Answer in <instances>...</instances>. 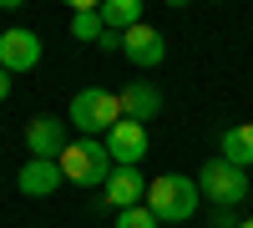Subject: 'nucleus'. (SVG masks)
<instances>
[{"mask_svg":"<svg viewBox=\"0 0 253 228\" xmlns=\"http://www.w3.org/2000/svg\"><path fill=\"white\" fill-rule=\"evenodd\" d=\"M142 203H147V178L137 168H112L107 188H101V208L126 213V208H142Z\"/></svg>","mask_w":253,"mask_h":228,"instance_id":"obj_7","label":"nucleus"},{"mask_svg":"<svg viewBox=\"0 0 253 228\" xmlns=\"http://www.w3.org/2000/svg\"><path fill=\"white\" fill-rule=\"evenodd\" d=\"M203 208V193H198V178H177V173H162L147 182V213L157 223H187Z\"/></svg>","mask_w":253,"mask_h":228,"instance_id":"obj_1","label":"nucleus"},{"mask_svg":"<svg viewBox=\"0 0 253 228\" xmlns=\"http://www.w3.org/2000/svg\"><path fill=\"white\" fill-rule=\"evenodd\" d=\"M5 96H10V71L0 66V101H5Z\"/></svg>","mask_w":253,"mask_h":228,"instance_id":"obj_17","label":"nucleus"},{"mask_svg":"<svg viewBox=\"0 0 253 228\" xmlns=\"http://www.w3.org/2000/svg\"><path fill=\"white\" fill-rule=\"evenodd\" d=\"M117 101H122V117H126V122H142V127L162 112V91L152 87V81H132Z\"/></svg>","mask_w":253,"mask_h":228,"instance_id":"obj_11","label":"nucleus"},{"mask_svg":"<svg viewBox=\"0 0 253 228\" xmlns=\"http://www.w3.org/2000/svg\"><path fill=\"white\" fill-rule=\"evenodd\" d=\"M122 56L132 61V66H162V61H167V41L152 26H132L122 36Z\"/></svg>","mask_w":253,"mask_h":228,"instance_id":"obj_9","label":"nucleus"},{"mask_svg":"<svg viewBox=\"0 0 253 228\" xmlns=\"http://www.w3.org/2000/svg\"><path fill=\"white\" fill-rule=\"evenodd\" d=\"M61 162V178L66 182H76V188H107V178H112V152H107V142L101 137H76V142H66V152L56 157Z\"/></svg>","mask_w":253,"mask_h":228,"instance_id":"obj_2","label":"nucleus"},{"mask_svg":"<svg viewBox=\"0 0 253 228\" xmlns=\"http://www.w3.org/2000/svg\"><path fill=\"white\" fill-rule=\"evenodd\" d=\"M71 127H81V137H107L117 122H122V101L117 91H101V87H86L71 96Z\"/></svg>","mask_w":253,"mask_h":228,"instance_id":"obj_3","label":"nucleus"},{"mask_svg":"<svg viewBox=\"0 0 253 228\" xmlns=\"http://www.w3.org/2000/svg\"><path fill=\"white\" fill-rule=\"evenodd\" d=\"M218 157L248 173V162H253V122H238V127H223V137H218Z\"/></svg>","mask_w":253,"mask_h":228,"instance_id":"obj_12","label":"nucleus"},{"mask_svg":"<svg viewBox=\"0 0 253 228\" xmlns=\"http://www.w3.org/2000/svg\"><path fill=\"white\" fill-rule=\"evenodd\" d=\"M61 162H41V157H31L26 168H20V178H15V188L26 193V198H51L56 188H61Z\"/></svg>","mask_w":253,"mask_h":228,"instance_id":"obj_10","label":"nucleus"},{"mask_svg":"<svg viewBox=\"0 0 253 228\" xmlns=\"http://www.w3.org/2000/svg\"><path fill=\"white\" fill-rule=\"evenodd\" d=\"M26 147H31V157H41V162H56L61 152H66V122L51 117V112L31 117V122H26Z\"/></svg>","mask_w":253,"mask_h":228,"instance_id":"obj_5","label":"nucleus"},{"mask_svg":"<svg viewBox=\"0 0 253 228\" xmlns=\"http://www.w3.org/2000/svg\"><path fill=\"white\" fill-rule=\"evenodd\" d=\"M96 10H101V26L112 36H126L132 26H142V0H107V5H96Z\"/></svg>","mask_w":253,"mask_h":228,"instance_id":"obj_13","label":"nucleus"},{"mask_svg":"<svg viewBox=\"0 0 253 228\" xmlns=\"http://www.w3.org/2000/svg\"><path fill=\"white\" fill-rule=\"evenodd\" d=\"M198 193L213 203V208H238V203L248 198V173L233 168V162H203V173H198Z\"/></svg>","mask_w":253,"mask_h":228,"instance_id":"obj_4","label":"nucleus"},{"mask_svg":"<svg viewBox=\"0 0 253 228\" xmlns=\"http://www.w3.org/2000/svg\"><path fill=\"white\" fill-rule=\"evenodd\" d=\"M71 36H76V41H101V36H107V26H101V10L91 5V0H76V15H71Z\"/></svg>","mask_w":253,"mask_h":228,"instance_id":"obj_14","label":"nucleus"},{"mask_svg":"<svg viewBox=\"0 0 253 228\" xmlns=\"http://www.w3.org/2000/svg\"><path fill=\"white\" fill-rule=\"evenodd\" d=\"M117 228H157V218L147 208H126V213H117Z\"/></svg>","mask_w":253,"mask_h":228,"instance_id":"obj_15","label":"nucleus"},{"mask_svg":"<svg viewBox=\"0 0 253 228\" xmlns=\"http://www.w3.org/2000/svg\"><path fill=\"white\" fill-rule=\"evenodd\" d=\"M101 142H107V152H112L117 168H137V162L147 157V147H152V142H147V127H142V122H126V117H122Z\"/></svg>","mask_w":253,"mask_h":228,"instance_id":"obj_6","label":"nucleus"},{"mask_svg":"<svg viewBox=\"0 0 253 228\" xmlns=\"http://www.w3.org/2000/svg\"><path fill=\"white\" fill-rule=\"evenodd\" d=\"M41 61V36L26 31V26H10V31H0V66H5L10 76L15 71H31Z\"/></svg>","mask_w":253,"mask_h":228,"instance_id":"obj_8","label":"nucleus"},{"mask_svg":"<svg viewBox=\"0 0 253 228\" xmlns=\"http://www.w3.org/2000/svg\"><path fill=\"white\" fill-rule=\"evenodd\" d=\"M238 223H243V218H233V208H218V213H213V228H238Z\"/></svg>","mask_w":253,"mask_h":228,"instance_id":"obj_16","label":"nucleus"},{"mask_svg":"<svg viewBox=\"0 0 253 228\" xmlns=\"http://www.w3.org/2000/svg\"><path fill=\"white\" fill-rule=\"evenodd\" d=\"M238 228H253V218H243V223H238Z\"/></svg>","mask_w":253,"mask_h":228,"instance_id":"obj_18","label":"nucleus"}]
</instances>
